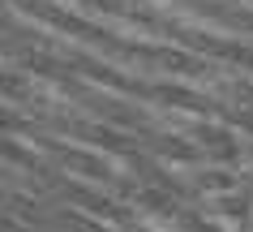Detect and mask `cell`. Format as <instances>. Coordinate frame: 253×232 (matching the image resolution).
I'll return each mask as SVG.
<instances>
[{"label":"cell","instance_id":"obj_1","mask_svg":"<svg viewBox=\"0 0 253 232\" xmlns=\"http://www.w3.org/2000/svg\"><path fill=\"white\" fill-rule=\"evenodd\" d=\"M236 185H240V177L232 172V164L202 168L198 177H193V189H198V193H211V198H219V193H232Z\"/></svg>","mask_w":253,"mask_h":232},{"label":"cell","instance_id":"obj_2","mask_svg":"<svg viewBox=\"0 0 253 232\" xmlns=\"http://www.w3.org/2000/svg\"><path fill=\"white\" fill-rule=\"evenodd\" d=\"M137 206L150 211V215H172V211H176L172 189H137Z\"/></svg>","mask_w":253,"mask_h":232},{"label":"cell","instance_id":"obj_3","mask_svg":"<svg viewBox=\"0 0 253 232\" xmlns=\"http://www.w3.org/2000/svg\"><path fill=\"white\" fill-rule=\"evenodd\" d=\"M211 211H214L219 219H245V215H249V202L232 189V193H219V198L211 202Z\"/></svg>","mask_w":253,"mask_h":232},{"label":"cell","instance_id":"obj_4","mask_svg":"<svg viewBox=\"0 0 253 232\" xmlns=\"http://www.w3.org/2000/svg\"><path fill=\"white\" fill-rule=\"evenodd\" d=\"M65 164L78 168L82 177H94V181H107V177H112V172H107V164H103V159H94V155H78V150H69Z\"/></svg>","mask_w":253,"mask_h":232},{"label":"cell","instance_id":"obj_5","mask_svg":"<svg viewBox=\"0 0 253 232\" xmlns=\"http://www.w3.org/2000/svg\"><path fill=\"white\" fill-rule=\"evenodd\" d=\"M69 224H73V232H107L103 224H94V219H82V215H73Z\"/></svg>","mask_w":253,"mask_h":232}]
</instances>
